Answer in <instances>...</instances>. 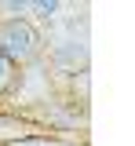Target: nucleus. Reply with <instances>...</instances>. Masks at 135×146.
I'll list each match as a JSON object with an SVG mask.
<instances>
[{
	"mask_svg": "<svg viewBox=\"0 0 135 146\" xmlns=\"http://www.w3.org/2000/svg\"><path fill=\"white\" fill-rule=\"evenodd\" d=\"M0 55L15 70H26V66H33L44 55V33L22 15L0 18Z\"/></svg>",
	"mask_w": 135,
	"mask_h": 146,
	"instance_id": "f257e3e1",
	"label": "nucleus"
},
{
	"mask_svg": "<svg viewBox=\"0 0 135 146\" xmlns=\"http://www.w3.org/2000/svg\"><path fill=\"white\" fill-rule=\"evenodd\" d=\"M37 131H40V128L33 124V121L0 110V146H4V143H15V139H26V135H37Z\"/></svg>",
	"mask_w": 135,
	"mask_h": 146,
	"instance_id": "f03ea898",
	"label": "nucleus"
},
{
	"mask_svg": "<svg viewBox=\"0 0 135 146\" xmlns=\"http://www.w3.org/2000/svg\"><path fill=\"white\" fill-rule=\"evenodd\" d=\"M4 146H88L80 139H66V135H48V131H37V135H26V139H15V143Z\"/></svg>",
	"mask_w": 135,
	"mask_h": 146,
	"instance_id": "7ed1b4c3",
	"label": "nucleus"
},
{
	"mask_svg": "<svg viewBox=\"0 0 135 146\" xmlns=\"http://www.w3.org/2000/svg\"><path fill=\"white\" fill-rule=\"evenodd\" d=\"M15 88H19V70H15V66L0 55V99H7Z\"/></svg>",
	"mask_w": 135,
	"mask_h": 146,
	"instance_id": "20e7f679",
	"label": "nucleus"
}]
</instances>
